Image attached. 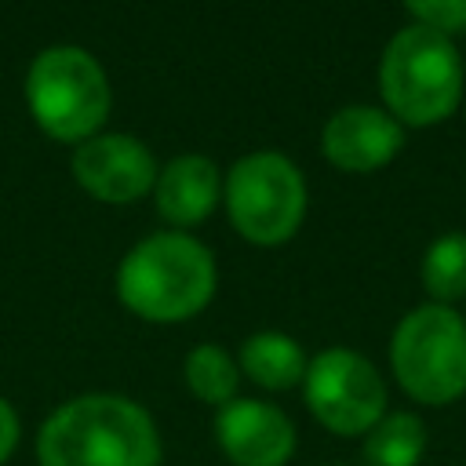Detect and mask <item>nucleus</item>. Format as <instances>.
<instances>
[{
    "instance_id": "1",
    "label": "nucleus",
    "mask_w": 466,
    "mask_h": 466,
    "mask_svg": "<svg viewBox=\"0 0 466 466\" xmlns=\"http://www.w3.org/2000/svg\"><path fill=\"white\" fill-rule=\"evenodd\" d=\"M36 455L40 466H157L160 437L135 400L91 393L44 422Z\"/></svg>"
},
{
    "instance_id": "2",
    "label": "nucleus",
    "mask_w": 466,
    "mask_h": 466,
    "mask_svg": "<svg viewBox=\"0 0 466 466\" xmlns=\"http://www.w3.org/2000/svg\"><path fill=\"white\" fill-rule=\"evenodd\" d=\"M215 291V262L204 244L182 233L146 237L116 273L120 302L146 320H186L208 306Z\"/></svg>"
},
{
    "instance_id": "3",
    "label": "nucleus",
    "mask_w": 466,
    "mask_h": 466,
    "mask_svg": "<svg viewBox=\"0 0 466 466\" xmlns=\"http://www.w3.org/2000/svg\"><path fill=\"white\" fill-rule=\"evenodd\" d=\"M379 87L390 113L404 124L426 127L451 116L462 95V66L451 36L419 22L400 29L382 51Z\"/></svg>"
},
{
    "instance_id": "4",
    "label": "nucleus",
    "mask_w": 466,
    "mask_h": 466,
    "mask_svg": "<svg viewBox=\"0 0 466 466\" xmlns=\"http://www.w3.org/2000/svg\"><path fill=\"white\" fill-rule=\"evenodd\" d=\"M400 390L419 404H451L466 393V320L441 302L411 309L390 342Z\"/></svg>"
},
{
    "instance_id": "5",
    "label": "nucleus",
    "mask_w": 466,
    "mask_h": 466,
    "mask_svg": "<svg viewBox=\"0 0 466 466\" xmlns=\"http://www.w3.org/2000/svg\"><path fill=\"white\" fill-rule=\"evenodd\" d=\"M36 124L62 142H87L109 113V80L80 47H47L25 76Z\"/></svg>"
},
{
    "instance_id": "6",
    "label": "nucleus",
    "mask_w": 466,
    "mask_h": 466,
    "mask_svg": "<svg viewBox=\"0 0 466 466\" xmlns=\"http://www.w3.org/2000/svg\"><path fill=\"white\" fill-rule=\"evenodd\" d=\"M226 208L251 244H284L306 211L302 175L280 153H251L226 178Z\"/></svg>"
},
{
    "instance_id": "7",
    "label": "nucleus",
    "mask_w": 466,
    "mask_h": 466,
    "mask_svg": "<svg viewBox=\"0 0 466 466\" xmlns=\"http://www.w3.org/2000/svg\"><path fill=\"white\" fill-rule=\"evenodd\" d=\"M306 404L331 433L357 437L386 415V382L368 357L335 346L306 364Z\"/></svg>"
},
{
    "instance_id": "8",
    "label": "nucleus",
    "mask_w": 466,
    "mask_h": 466,
    "mask_svg": "<svg viewBox=\"0 0 466 466\" xmlns=\"http://www.w3.org/2000/svg\"><path fill=\"white\" fill-rule=\"evenodd\" d=\"M73 175L91 197L106 204H127L157 182V164L138 138L98 135L73 153Z\"/></svg>"
},
{
    "instance_id": "9",
    "label": "nucleus",
    "mask_w": 466,
    "mask_h": 466,
    "mask_svg": "<svg viewBox=\"0 0 466 466\" xmlns=\"http://www.w3.org/2000/svg\"><path fill=\"white\" fill-rule=\"evenodd\" d=\"M218 444L237 466H284L295 451V426L262 400H229L218 411Z\"/></svg>"
},
{
    "instance_id": "10",
    "label": "nucleus",
    "mask_w": 466,
    "mask_h": 466,
    "mask_svg": "<svg viewBox=\"0 0 466 466\" xmlns=\"http://www.w3.org/2000/svg\"><path fill=\"white\" fill-rule=\"evenodd\" d=\"M324 157L342 171H375L390 164L400 146V124L375 106H346L324 124Z\"/></svg>"
},
{
    "instance_id": "11",
    "label": "nucleus",
    "mask_w": 466,
    "mask_h": 466,
    "mask_svg": "<svg viewBox=\"0 0 466 466\" xmlns=\"http://www.w3.org/2000/svg\"><path fill=\"white\" fill-rule=\"evenodd\" d=\"M218 200V171L208 157H178L157 175V208L175 226H193Z\"/></svg>"
},
{
    "instance_id": "12",
    "label": "nucleus",
    "mask_w": 466,
    "mask_h": 466,
    "mask_svg": "<svg viewBox=\"0 0 466 466\" xmlns=\"http://www.w3.org/2000/svg\"><path fill=\"white\" fill-rule=\"evenodd\" d=\"M240 364L251 382L266 390H291L295 382L306 379V357L302 346L280 331H258L244 342Z\"/></svg>"
},
{
    "instance_id": "13",
    "label": "nucleus",
    "mask_w": 466,
    "mask_h": 466,
    "mask_svg": "<svg viewBox=\"0 0 466 466\" xmlns=\"http://www.w3.org/2000/svg\"><path fill=\"white\" fill-rule=\"evenodd\" d=\"M426 451V426L411 411L382 415L364 437L368 466H419Z\"/></svg>"
},
{
    "instance_id": "14",
    "label": "nucleus",
    "mask_w": 466,
    "mask_h": 466,
    "mask_svg": "<svg viewBox=\"0 0 466 466\" xmlns=\"http://www.w3.org/2000/svg\"><path fill=\"white\" fill-rule=\"evenodd\" d=\"M422 284L444 306L466 295V233H444L422 255Z\"/></svg>"
},
{
    "instance_id": "15",
    "label": "nucleus",
    "mask_w": 466,
    "mask_h": 466,
    "mask_svg": "<svg viewBox=\"0 0 466 466\" xmlns=\"http://www.w3.org/2000/svg\"><path fill=\"white\" fill-rule=\"evenodd\" d=\"M186 382L208 404H229L237 393V364L218 346H197L186 357Z\"/></svg>"
},
{
    "instance_id": "16",
    "label": "nucleus",
    "mask_w": 466,
    "mask_h": 466,
    "mask_svg": "<svg viewBox=\"0 0 466 466\" xmlns=\"http://www.w3.org/2000/svg\"><path fill=\"white\" fill-rule=\"evenodd\" d=\"M404 4L419 18V25H430L437 33L466 29V0H404Z\"/></svg>"
},
{
    "instance_id": "17",
    "label": "nucleus",
    "mask_w": 466,
    "mask_h": 466,
    "mask_svg": "<svg viewBox=\"0 0 466 466\" xmlns=\"http://www.w3.org/2000/svg\"><path fill=\"white\" fill-rule=\"evenodd\" d=\"M18 444V419L11 411L7 400H0V462H7V455L15 451Z\"/></svg>"
}]
</instances>
